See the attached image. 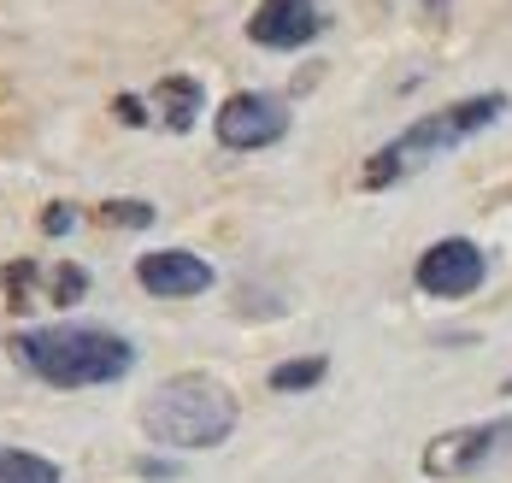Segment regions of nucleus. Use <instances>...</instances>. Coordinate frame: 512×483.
<instances>
[{
    "label": "nucleus",
    "mask_w": 512,
    "mask_h": 483,
    "mask_svg": "<svg viewBox=\"0 0 512 483\" xmlns=\"http://www.w3.org/2000/svg\"><path fill=\"white\" fill-rule=\"evenodd\" d=\"M71 224H77V213H71V207H48V218H42V230H48V236L71 230Z\"/></svg>",
    "instance_id": "ddd939ff"
},
{
    "label": "nucleus",
    "mask_w": 512,
    "mask_h": 483,
    "mask_svg": "<svg viewBox=\"0 0 512 483\" xmlns=\"http://www.w3.org/2000/svg\"><path fill=\"white\" fill-rule=\"evenodd\" d=\"M501 112H507V95H465V101H454V107H442V112H424L418 124H407L395 142H383V148L365 160L359 183H365V189L407 183L424 165H436L442 154H454L460 142H471L477 130H489Z\"/></svg>",
    "instance_id": "f03ea898"
},
{
    "label": "nucleus",
    "mask_w": 512,
    "mask_h": 483,
    "mask_svg": "<svg viewBox=\"0 0 512 483\" xmlns=\"http://www.w3.org/2000/svg\"><path fill=\"white\" fill-rule=\"evenodd\" d=\"M324 372H330V366H324V354H307V360L277 366V372H271V389H283V395H289V389H312Z\"/></svg>",
    "instance_id": "9b49d317"
},
{
    "label": "nucleus",
    "mask_w": 512,
    "mask_h": 483,
    "mask_svg": "<svg viewBox=\"0 0 512 483\" xmlns=\"http://www.w3.org/2000/svg\"><path fill=\"white\" fill-rule=\"evenodd\" d=\"M118 118H124V124H148V112H142L136 95H118Z\"/></svg>",
    "instance_id": "4468645a"
},
{
    "label": "nucleus",
    "mask_w": 512,
    "mask_h": 483,
    "mask_svg": "<svg viewBox=\"0 0 512 483\" xmlns=\"http://www.w3.org/2000/svg\"><path fill=\"white\" fill-rule=\"evenodd\" d=\"M212 136L230 148V154H254L289 136V101L283 95H265V89H242L230 95L224 107L212 112Z\"/></svg>",
    "instance_id": "20e7f679"
},
{
    "label": "nucleus",
    "mask_w": 512,
    "mask_h": 483,
    "mask_svg": "<svg viewBox=\"0 0 512 483\" xmlns=\"http://www.w3.org/2000/svg\"><path fill=\"white\" fill-rule=\"evenodd\" d=\"M136 283L159 295V301H189V295H206L212 289V266L189 248H159V254H142L136 260Z\"/></svg>",
    "instance_id": "6e6552de"
},
{
    "label": "nucleus",
    "mask_w": 512,
    "mask_h": 483,
    "mask_svg": "<svg viewBox=\"0 0 512 483\" xmlns=\"http://www.w3.org/2000/svg\"><path fill=\"white\" fill-rule=\"evenodd\" d=\"M318 30H324L318 0H259L254 18H248V42L271 48V54H295V48H307Z\"/></svg>",
    "instance_id": "0eeeda50"
},
{
    "label": "nucleus",
    "mask_w": 512,
    "mask_h": 483,
    "mask_svg": "<svg viewBox=\"0 0 512 483\" xmlns=\"http://www.w3.org/2000/svg\"><path fill=\"white\" fill-rule=\"evenodd\" d=\"M101 218L106 224H130V230H142V224H154V207H148V201H106Z\"/></svg>",
    "instance_id": "f8f14e48"
},
{
    "label": "nucleus",
    "mask_w": 512,
    "mask_h": 483,
    "mask_svg": "<svg viewBox=\"0 0 512 483\" xmlns=\"http://www.w3.org/2000/svg\"><path fill=\"white\" fill-rule=\"evenodd\" d=\"M501 389H507V395H512V377H507V383H501Z\"/></svg>",
    "instance_id": "2eb2a0df"
},
{
    "label": "nucleus",
    "mask_w": 512,
    "mask_h": 483,
    "mask_svg": "<svg viewBox=\"0 0 512 483\" xmlns=\"http://www.w3.org/2000/svg\"><path fill=\"white\" fill-rule=\"evenodd\" d=\"M142 430L159 448H183V454L218 448L236 430V395L206 372H177L142 401Z\"/></svg>",
    "instance_id": "7ed1b4c3"
},
{
    "label": "nucleus",
    "mask_w": 512,
    "mask_h": 483,
    "mask_svg": "<svg viewBox=\"0 0 512 483\" xmlns=\"http://www.w3.org/2000/svg\"><path fill=\"white\" fill-rule=\"evenodd\" d=\"M12 354L24 360V372H36L53 389H101L118 383L136 366L130 336L101 330V324H36L12 336Z\"/></svg>",
    "instance_id": "f257e3e1"
},
{
    "label": "nucleus",
    "mask_w": 512,
    "mask_h": 483,
    "mask_svg": "<svg viewBox=\"0 0 512 483\" xmlns=\"http://www.w3.org/2000/svg\"><path fill=\"white\" fill-rule=\"evenodd\" d=\"M512 454V419H483V425H460L442 430L430 448H424V472L430 478H465L489 460Z\"/></svg>",
    "instance_id": "39448f33"
},
{
    "label": "nucleus",
    "mask_w": 512,
    "mask_h": 483,
    "mask_svg": "<svg viewBox=\"0 0 512 483\" xmlns=\"http://www.w3.org/2000/svg\"><path fill=\"white\" fill-rule=\"evenodd\" d=\"M154 107H159V124L183 136V130H195V118H201L206 89L195 83V77H183V71H177V77H159L154 83Z\"/></svg>",
    "instance_id": "1a4fd4ad"
},
{
    "label": "nucleus",
    "mask_w": 512,
    "mask_h": 483,
    "mask_svg": "<svg viewBox=\"0 0 512 483\" xmlns=\"http://www.w3.org/2000/svg\"><path fill=\"white\" fill-rule=\"evenodd\" d=\"M418 289L424 295H436V301H465V295H477L483 289V277H489V260H483V248L477 242H465V236H448V242H430L424 254H418Z\"/></svg>",
    "instance_id": "423d86ee"
},
{
    "label": "nucleus",
    "mask_w": 512,
    "mask_h": 483,
    "mask_svg": "<svg viewBox=\"0 0 512 483\" xmlns=\"http://www.w3.org/2000/svg\"><path fill=\"white\" fill-rule=\"evenodd\" d=\"M0 483H65L59 466L48 454H30V448H0Z\"/></svg>",
    "instance_id": "9d476101"
}]
</instances>
